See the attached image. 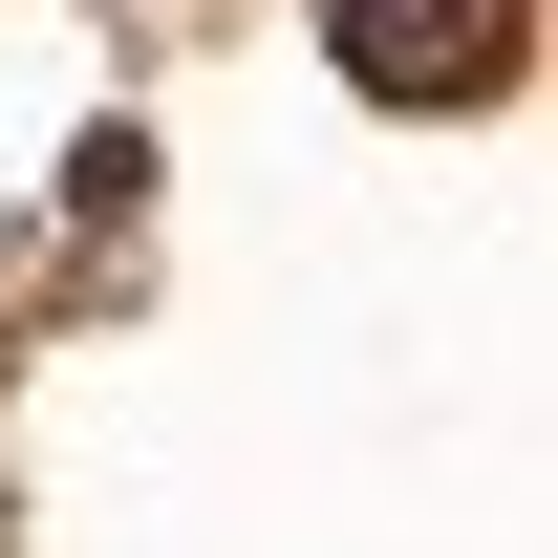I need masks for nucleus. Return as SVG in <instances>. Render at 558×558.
Returning <instances> with one entry per match:
<instances>
[{
	"label": "nucleus",
	"mask_w": 558,
	"mask_h": 558,
	"mask_svg": "<svg viewBox=\"0 0 558 558\" xmlns=\"http://www.w3.org/2000/svg\"><path fill=\"white\" fill-rule=\"evenodd\" d=\"M537 44V0H323V65L365 108H494Z\"/></svg>",
	"instance_id": "f257e3e1"
}]
</instances>
